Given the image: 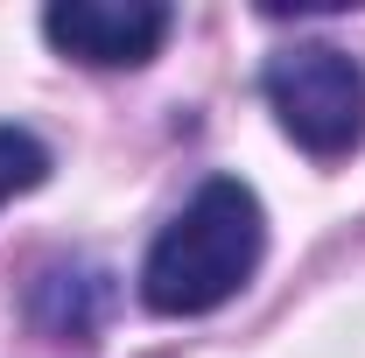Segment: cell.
I'll list each match as a JSON object with an SVG mask.
<instances>
[{"instance_id": "4", "label": "cell", "mask_w": 365, "mask_h": 358, "mask_svg": "<svg viewBox=\"0 0 365 358\" xmlns=\"http://www.w3.org/2000/svg\"><path fill=\"white\" fill-rule=\"evenodd\" d=\"M43 176H49V148L36 134H21V127H0V204L14 190H36Z\"/></svg>"}, {"instance_id": "1", "label": "cell", "mask_w": 365, "mask_h": 358, "mask_svg": "<svg viewBox=\"0 0 365 358\" xmlns=\"http://www.w3.org/2000/svg\"><path fill=\"white\" fill-rule=\"evenodd\" d=\"M260 253H267L260 197L239 176H211L162 225V239L140 267V302L155 316H204L253 281Z\"/></svg>"}, {"instance_id": "3", "label": "cell", "mask_w": 365, "mask_h": 358, "mask_svg": "<svg viewBox=\"0 0 365 358\" xmlns=\"http://www.w3.org/2000/svg\"><path fill=\"white\" fill-rule=\"evenodd\" d=\"M43 36L78 63H148L169 36V7L162 0H56L43 14Z\"/></svg>"}, {"instance_id": "2", "label": "cell", "mask_w": 365, "mask_h": 358, "mask_svg": "<svg viewBox=\"0 0 365 358\" xmlns=\"http://www.w3.org/2000/svg\"><path fill=\"white\" fill-rule=\"evenodd\" d=\"M267 106L274 120L288 127L295 148H309V155H351L365 140V71L344 56V49L330 43H295L267 56Z\"/></svg>"}]
</instances>
